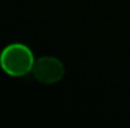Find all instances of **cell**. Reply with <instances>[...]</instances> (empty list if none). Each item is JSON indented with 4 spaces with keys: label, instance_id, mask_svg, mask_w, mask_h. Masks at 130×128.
<instances>
[{
    "label": "cell",
    "instance_id": "cell-1",
    "mask_svg": "<svg viewBox=\"0 0 130 128\" xmlns=\"http://www.w3.org/2000/svg\"><path fill=\"white\" fill-rule=\"evenodd\" d=\"M34 55L32 50L20 43L5 46L0 54V67L10 77L20 78L32 72L34 65Z\"/></svg>",
    "mask_w": 130,
    "mask_h": 128
},
{
    "label": "cell",
    "instance_id": "cell-2",
    "mask_svg": "<svg viewBox=\"0 0 130 128\" xmlns=\"http://www.w3.org/2000/svg\"><path fill=\"white\" fill-rule=\"evenodd\" d=\"M33 77L43 84H54L64 75L63 63L53 57H42L34 62Z\"/></svg>",
    "mask_w": 130,
    "mask_h": 128
}]
</instances>
